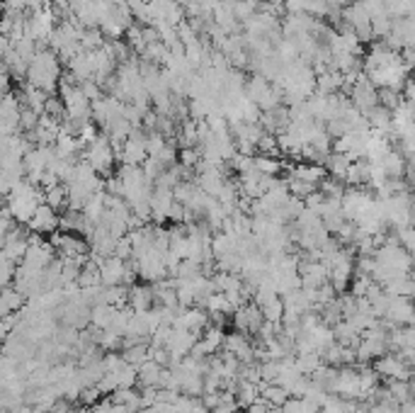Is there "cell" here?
Instances as JSON below:
<instances>
[{
    "label": "cell",
    "instance_id": "cell-1",
    "mask_svg": "<svg viewBox=\"0 0 415 413\" xmlns=\"http://www.w3.org/2000/svg\"><path fill=\"white\" fill-rule=\"evenodd\" d=\"M27 78L34 88H39L41 93L52 95L58 88V81H61V63L54 52H36L34 56L27 63Z\"/></svg>",
    "mask_w": 415,
    "mask_h": 413
},
{
    "label": "cell",
    "instance_id": "cell-2",
    "mask_svg": "<svg viewBox=\"0 0 415 413\" xmlns=\"http://www.w3.org/2000/svg\"><path fill=\"white\" fill-rule=\"evenodd\" d=\"M83 160H87L90 163V168L98 176H112L114 173V165H117V153H114V149L109 146L107 136L100 134L95 141H90V144L85 146V151H83Z\"/></svg>",
    "mask_w": 415,
    "mask_h": 413
},
{
    "label": "cell",
    "instance_id": "cell-3",
    "mask_svg": "<svg viewBox=\"0 0 415 413\" xmlns=\"http://www.w3.org/2000/svg\"><path fill=\"white\" fill-rule=\"evenodd\" d=\"M149 158V149H146V131L144 127H134L131 134L117 151V163L122 165H144Z\"/></svg>",
    "mask_w": 415,
    "mask_h": 413
},
{
    "label": "cell",
    "instance_id": "cell-4",
    "mask_svg": "<svg viewBox=\"0 0 415 413\" xmlns=\"http://www.w3.org/2000/svg\"><path fill=\"white\" fill-rule=\"evenodd\" d=\"M350 103L354 105V109H359V112H367V109H372L374 105H379V98H376V88L372 85V83L367 81V76L364 73H359L357 83L352 85V90H350Z\"/></svg>",
    "mask_w": 415,
    "mask_h": 413
},
{
    "label": "cell",
    "instance_id": "cell-5",
    "mask_svg": "<svg viewBox=\"0 0 415 413\" xmlns=\"http://www.w3.org/2000/svg\"><path fill=\"white\" fill-rule=\"evenodd\" d=\"M374 372L379 374V379H410V367L403 365L396 355H389L384 352L381 357H376L372 362Z\"/></svg>",
    "mask_w": 415,
    "mask_h": 413
},
{
    "label": "cell",
    "instance_id": "cell-6",
    "mask_svg": "<svg viewBox=\"0 0 415 413\" xmlns=\"http://www.w3.org/2000/svg\"><path fill=\"white\" fill-rule=\"evenodd\" d=\"M156 304L153 297V287L144 282H134L129 284V297H127V306L131 311H149L151 306Z\"/></svg>",
    "mask_w": 415,
    "mask_h": 413
},
{
    "label": "cell",
    "instance_id": "cell-7",
    "mask_svg": "<svg viewBox=\"0 0 415 413\" xmlns=\"http://www.w3.org/2000/svg\"><path fill=\"white\" fill-rule=\"evenodd\" d=\"M343 88V73L335 71V68H326L316 76V93L318 95H333V93H340Z\"/></svg>",
    "mask_w": 415,
    "mask_h": 413
},
{
    "label": "cell",
    "instance_id": "cell-8",
    "mask_svg": "<svg viewBox=\"0 0 415 413\" xmlns=\"http://www.w3.org/2000/svg\"><path fill=\"white\" fill-rule=\"evenodd\" d=\"M68 73L73 76L76 83L83 81H92V61H90V54L81 52L76 54L73 59H68Z\"/></svg>",
    "mask_w": 415,
    "mask_h": 413
},
{
    "label": "cell",
    "instance_id": "cell-9",
    "mask_svg": "<svg viewBox=\"0 0 415 413\" xmlns=\"http://www.w3.org/2000/svg\"><path fill=\"white\" fill-rule=\"evenodd\" d=\"M30 224H32V229H36V231H54L58 224V217L49 204H39L34 209V214H32Z\"/></svg>",
    "mask_w": 415,
    "mask_h": 413
},
{
    "label": "cell",
    "instance_id": "cell-10",
    "mask_svg": "<svg viewBox=\"0 0 415 413\" xmlns=\"http://www.w3.org/2000/svg\"><path fill=\"white\" fill-rule=\"evenodd\" d=\"M379 163H381V168H384L386 178H394V180H396V178H403L405 165L413 163V160H405L403 156L398 153V151L391 149V151H386V156L379 160Z\"/></svg>",
    "mask_w": 415,
    "mask_h": 413
},
{
    "label": "cell",
    "instance_id": "cell-11",
    "mask_svg": "<svg viewBox=\"0 0 415 413\" xmlns=\"http://www.w3.org/2000/svg\"><path fill=\"white\" fill-rule=\"evenodd\" d=\"M160 372L163 367L153 360H144L141 365L136 367V377H138V384L141 387H158L160 382Z\"/></svg>",
    "mask_w": 415,
    "mask_h": 413
},
{
    "label": "cell",
    "instance_id": "cell-12",
    "mask_svg": "<svg viewBox=\"0 0 415 413\" xmlns=\"http://www.w3.org/2000/svg\"><path fill=\"white\" fill-rule=\"evenodd\" d=\"M345 187H367V160H352L343 176Z\"/></svg>",
    "mask_w": 415,
    "mask_h": 413
},
{
    "label": "cell",
    "instance_id": "cell-13",
    "mask_svg": "<svg viewBox=\"0 0 415 413\" xmlns=\"http://www.w3.org/2000/svg\"><path fill=\"white\" fill-rule=\"evenodd\" d=\"M114 306L109 304H95L90 311V324L95 326L98 330H107L109 324H112V316H114Z\"/></svg>",
    "mask_w": 415,
    "mask_h": 413
},
{
    "label": "cell",
    "instance_id": "cell-14",
    "mask_svg": "<svg viewBox=\"0 0 415 413\" xmlns=\"http://www.w3.org/2000/svg\"><path fill=\"white\" fill-rule=\"evenodd\" d=\"M260 399L270 408H279L289 399V394H287V389H282L279 384H265V387L260 389Z\"/></svg>",
    "mask_w": 415,
    "mask_h": 413
},
{
    "label": "cell",
    "instance_id": "cell-15",
    "mask_svg": "<svg viewBox=\"0 0 415 413\" xmlns=\"http://www.w3.org/2000/svg\"><path fill=\"white\" fill-rule=\"evenodd\" d=\"M384 10H386V15H389L391 20H401V17H413L415 0H386Z\"/></svg>",
    "mask_w": 415,
    "mask_h": 413
},
{
    "label": "cell",
    "instance_id": "cell-16",
    "mask_svg": "<svg viewBox=\"0 0 415 413\" xmlns=\"http://www.w3.org/2000/svg\"><path fill=\"white\" fill-rule=\"evenodd\" d=\"M255 171L260 176H279L282 173V160L275 158V156H262V153H255Z\"/></svg>",
    "mask_w": 415,
    "mask_h": 413
},
{
    "label": "cell",
    "instance_id": "cell-17",
    "mask_svg": "<svg viewBox=\"0 0 415 413\" xmlns=\"http://www.w3.org/2000/svg\"><path fill=\"white\" fill-rule=\"evenodd\" d=\"M321 413H352V399H343L338 394H328L321 403Z\"/></svg>",
    "mask_w": 415,
    "mask_h": 413
},
{
    "label": "cell",
    "instance_id": "cell-18",
    "mask_svg": "<svg viewBox=\"0 0 415 413\" xmlns=\"http://www.w3.org/2000/svg\"><path fill=\"white\" fill-rule=\"evenodd\" d=\"M168 54H170V49L165 47V44H160V41H151V44H146L144 54H141L138 59H146V61H151V63H156V66L163 68Z\"/></svg>",
    "mask_w": 415,
    "mask_h": 413
},
{
    "label": "cell",
    "instance_id": "cell-19",
    "mask_svg": "<svg viewBox=\"0 0 415 413\" xmlns=\"http://www.w3.org/2000/svg\"><path fill=\"white\" fill-rule=\"evenodd\" d=\"M294 365H297L299 374H311V372H316L318 367L323 365L321 360V352H306V355H294Z\"/></svg>",
    "mask_w": 415,
    "mask_h": 413
},
{
    "label": "cell",
    "instance_id": "cell-20",
    "mask_svg": "<svg viewBox=\"0 0 415 413\" xmlns=\"http://www.w3.org/2000/svg\"><path fill=\"white\" fill-rule=\"evenodd\" d=\"M262 314V321H272V324H277V321H282V314H284V304H282V297H275V299H270L267 304L257 306Z\"/></svg>",
    "mask_w": 415,
    "mask_h": 413
},
{
    "label": "cell",
    "instance_id": "cell-21",
    "mask_svg": "<svg viewBox=\"0 0 415 413\" xmlns=\"http://www.w3.org/2000/svg\"><path fill=\"white\" fill-rule=\"evenodd\" d=\"M122 357L129 365L138 367L144 360H149V343H136V346L127 348V350H122Z\"/></svg>",
    "mask_w": 415,
    "mask_h": 413
},
{
    "label": "cell",
    "instance_id": "cell-22",
    "mask_svg": "<svg viewBox=\"0 0 415 413\" xmlns=\"http://www.w3.org/2000/svg\"><path fill=\"white\" fill-rule=\"evenodd\" d=\"M376 98H379L381 107L391 109V112H394V109L403 103V98H401L398 90H389V88H376Z\"/></svg>",
    "mask_w": 415,
    "mask_h": 413
},
{
    "label": "cell",
    "instance_id": "cell-23",
    "mask_svg": "<svg viewBox=\"0 0 415 413\" xmlns=\"http://www.w3.org/2000/svg\"><path fill=\"white\" fill-rule=\"evenodd\" d=\"M178 158H180V165L182 168H187V171H192V168H197V163H200V149H180V153H178Z\"/></svg>",
    "mask_w": 415,
    "mask_h": 413
},
{
    "label": "cell",
    "instance_id": "cell-24",
    "mask_svg": "<svg viewBox=\"0 0 415 413\" xmlns=\"http://www.w3.org/2000/svg\"><path fill=\"white\" fill-rule=\"evenodd\" d=\"M78 88H81V93L85 95L87 100H90V103H95V100H100L103 98V88H100L98 83L95 81H83V83H78Z\"/></svg>",
    "mask_w": 415,
    "mask_h": 413
},
{
    "label": "cell",
    "instance_id": "cell-25",
    "mask_svg": "<svg viewBox=\"0 0 415 413\" xmlns=\"http://www.w3.org/2000/svg\"><path fill=\"white\" fill-rule=\"evenodd\" d=\"M112 255H114V258H119V260H131V241H129V236L117 238Z\"/></svg>",
    "mask_w": 415,
    "mask_h": 413
},
{
    "label": "cell",
    "instance_id": "cell-26",
    "mask_svg": "<svg viewBox=\"0 0 415 413\" xmlns=\"http://www.w3.org/2000/svg\"><path fill=\"white\" fill-rule=\"evenodd\" d=\"M184 413H209V408H206L204 403L200 401V399H195V401L190 403V408H187Z\"/></svg>",
    "mask_w": 415,
    "mask_h": 413
},
{
    "label": "cell",
    "instance_id": "cell-27",
    "mask_svg": "<svg viewBox=\"0 0 415 413\" xmlns=\"http://www.w3.org/2000/svg\"><path fill=\"white\" fill-rule=\"evenodd\" d=\"M340 8H345V6H352V3H357V0H335Z\"/></svg>",
    "mask_w": 415,
    "mask_h": 413
},
{
    "label": "cell",
    "instance_id": "cell-28",
    "mask_svg": "<svg viewBox=\"0 0 415 413\" xmlns=\"http://www.w3.org/2000/svg\"><path fill=\"white\" fill-rule=\"evenodd\" d=\"M134 413H156V411H153V406H146V408H138V411H134Z\"/></svg>",
    "mask_w": 415,
    "mask_h": 413
}]
</instances>
